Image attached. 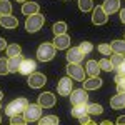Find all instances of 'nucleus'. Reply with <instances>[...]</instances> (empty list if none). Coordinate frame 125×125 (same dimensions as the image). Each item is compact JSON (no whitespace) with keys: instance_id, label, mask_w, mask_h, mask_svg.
Masks as SVG:
<instances>
[{"instance_id":"1","label":"nucleus","mask_w":125,"mask_h":125,"mask_svg":"<svg viewBox=\"0 0 125 125\" xmlns=\"http://www.w3.org/2000/svg\"><path fill=\"white\" fill-rule=\"evenodd\" d=\"M27 107H29V100L25 97H19V98H15L13 102H10L9 105L5 107V114L9 117L19 115V114H23L27 110Z\"/></svg>"},{"instance_id":"2","label":"nucleus","mask_w":125,"mask_h":125,"mask_svg":"<svg viewBox=\"0 0 125 125\" xmlns=\"http://www.w3.org/2000/svg\"><path fill=\"white\" fill-rule=\"evenodd\" d=\"M55 52H57V48L53 45V42H43L37 48V58L40 62H50L55 57Z\"/></svg>"},{"instance_id":"3","label":"nucleus","mask_w":125,"mask_h":125,"mask_svg":"<svg viewBox=\"0 0 125 125\" xmlns=\"http://www.w3.org/2000/svg\"><path fill=\"white\" fill-rule=\"evenodd\" d=\"M43 23H45V17L40 12L33 13V15H29V19L25 20V30L29 33H35V32H39L43 27Z\"/></svg>"},{"instance_id":"4","label":"nucleus","mask_w":125,"mask_h":125,"mask_svg":"<svg viewBox=\"0 0 125 125\" xmlns=\"http://www.w3.org/2000/svg\"><path fill=\"white\" fill-rule=\"evenodd\" d=\"M65 72H67L68 77H72V80H77V82H83V80H85V73L87 72L82 68L80 63H70V62H68Z\"/></svg>"},{"instance_id":"5","label":"nucleus","mask_w":125,"mask_h":125,"mask_svg":"<svg viewBox=\"0 0 125 125\" xmlns=\"http://www.w3.org/2000/svg\"><path fill=\"white\" fill-rule=\"evenodd\" d=\"M23 117L27 122H35L42 117V105L40 104H29L27 110L23 112Z\"/></svg>"},{"instance_id":"6","label":"nucleus","mask_w":125,"mask_h":125,"mask_svg":"<svg viewBox=\"0 0 125 125\" xmlns=\"http://www.w3.org/2000/svg\"><path fill=\"white\" fill-rule=\"evenodd\" d=\"M45 82H47V77L40 72H32L27 78V83H29L30 88H42L45 85Z\"/></svg>"},{"instance_id":"7","label":"nucleus","mask_w":125,"mask_h":125,"mask_svg":"<svg viewBox=\"0 0 125 125\" xmlns=\"http://www.w3.org/2000/svg\"><path fill=\"white\" fill-rule=\"evenodd\" d=\"M68 97H70L72 105H78V104H87V102H88L87 88H75V90H72V94Z\"/></svg>"},{"instance_id":"8","label":"nucleus","mask_w":125,"mask_h":125,"mask_svg":"<svg viewBox=\"0 0 125 125\" xmlns=\"http://www.w3.org/2000/svg\"><path fill=\"white\" fill-rule=\"evenodd\" d=\"M107 12L104 10V7L102 5H98V7H94V10H92V23L94 25H105L107 23Z\"/></svg>"},{"instance_id":"9","label":"nucleus","mask_w":125,"mask_h":125,"mask_svg":"<svg viewBox=\"0 0 125 125\" xmlns=\"http://www.w3.org/2000/svg\"><path fill=\"white\" fill-rule=\"evenodd\" d=\"M72 85H73V83H72V77H68V75H67V77L60 78V80H58V85H57L58 94L63 95V97H68L70 94H72V90H73Z\"/></svg>"},{"instance_id":"10","label":"nucleus","mask_w":125,"mask_h":125,"mask_svg":"<svg viewBox=\"0 0 125 125\" xmlns=\"http://www.w3.org/2000/svg\"><path fill=\"white\" fill-rule=\"evenodd\" d=\"M83 58H85V53L80 50V47L67 48V62H70V63H80Z\"/></svg>"},{"instance_id":"11","label":"nucleus","mask_w":125,"mask_h":125,"mask_svg":"<svg viewBox=\"0 0 125 125\" xmlns=\"http://www.w3.org/2000/svg\"><path fill=\"white\" fill-rule=\"evenodd\" d=\"M55 102H57V98L52 92H43L39 95V104L42 105V108H52L55 105Z\"/></svg>"},{"instance_id":"12","label":"nucleus","mask_w":125,"mask_h":125,"mask_svg":"<svg viewBox=\"0 0 125 125\" xmlns=\"http://www.w3.org/2000/svg\"><path fill=\"white\" fill-rule=\"evenodd\" d=\"M0 25L3 29H17L19 27V19L13 17L12 13H9V15H0Z\"/></svg>"},{"instance_id":"13","label":"nucleus","mask_w":125,"mask_h":125,"mask_svg":"<svg viewBox=\"0 0 125 125\" xmlns=\"http://www.w3.org/2000/svg\"><path fill=\"white\" fill-rule=\"evenodd\" d=\"M53 45L57 50H67L68 45H70V37L67 33H60V35H55L53 39Z\"/></svg>"},{"instance_id":"14","label":"nucleus","mask_w":125,"mask_h":125,"mask_svg":"<svg viewBox=\"0 0 125 125\" xmlns=\"http://www.w3.org/2000/svg\"><path fill=\"white\" fill-rule=\"evenodd\" d=\"M110 107L114 110H122L125 108V92H117V95L110 98Z\"/></svg>"},{"instance_id":"15","label":"nucleus","mask_w":125,"mask_h":125,"mask_svg":"<svg viewBox=\"0 0 125 125\" xmlns=\"http://www.w3.org/2000/svg\"><path fill=\"white\" fill-rule=\"evenodd\" d=\"M35 68H37V63H35L33 60L23 58V60H22V63H20V70H19V73H22V75H27V77H29L32 72H35Z\"/></svg>"},{"instance_id":"16","label":"nucleus","mask_w":125,"mask_h":125,"mask_svg":"<svg viewBox=\"0 0 125 125\" xmlns=\"http://www.w3.org/2000/svg\"><path fill=\"white\" fill-rule=\"evenodd\" d=\"M102 7L107 12V15H112L115 12H120V0H104Z\"/></svg>"},{"instance_id":"17","label":"nucleus","mask_w":125,"mask_h":125,"mask_svg":"<svg viewBox=\"0 0 125 125\" xmlns=\"http://www.w3.org/2000/svg\"><path fill=\"white\" fill-rule=\"evenodd\" d=\"M40 12V5L39 3H35V2H23V5H22V13L23 15H33V13H39Z\"/></svg>"},{"instance_id":"18","label":"nucleus","mask_w":125,"mask_h":125,"mask_svg":"<svg viewBox=\"0 0 125 125\" xmlns=\"http://www.w3.org/2000/svg\"><path fill=\"white\" fill-rule=\"evenodd\" d=\"M102 78L98 77H90V78H87L85 82H83V88H87V90H97V88H100L102 87Z\"/></svg>"},{"instance_id":"19","label":"nucleus","mask_w":125,"mask_h":125,"mask_svg":"<svg viewBox=\"0 0 125 125\" xmlns=\"http://www.w3.org/2000/svg\"><path fill=\"white\" fill-rule=\"evenodd\" d=\"M22 60H23V57H22V55H17V57H9V70H10V73H19Z\"/></svg>"},{"instance_id":"20","label":"nucleus","mask_w":125,"mask_h":125,"mask_svg":"<svg viewBox=\"0 0 125 125\" xmlns=\"http://www.w3.org/2000/svg\"><path fill=\"white\" fill-rule=\"evenodd\" d=\"M72 117H75V118H80V117H83L88 114V110H87V104H78V105H73L72 108Z\"/></svg>"},{"instance_id":"21","label":"nucleus","mask_w":125,"mask_h":125,"mask_svg":"<svg viewBox=\"0 0 125 125\" xmlns=\"http://www.w3.org/2000/svg\"><path fill=\"white\" fill-rule=\"evenodd\" d=\"M98 72H100L98 62H95V60H88V62H87V73H88L90 77H97Z\"/></svg>"},{"instance_id":"22","label":"nucleus","mask_w":125,"mask_h":125,"mask_svg":"<svg viewBox=\"0 0 125 125\" xmlns=\"http://www.w3.org/2000/svg\"><path fill=\"white\" fill-rule=\"evenodd\" d=\"M110 47H112V52L125 55V39L124 40H114V42L110 43Z\"/></svg>"},{"instance_id":"23","label":"nucleus","mask_w":125,"mask_h":125,"mask_svg":"<svg viewBox=\"0 0 125 125\" xmlns=\"http://www.w3.org/2000/svg\"><path fill=\"white\" fill-rule=\"evenodd\" d=\"M7 57H17V55H22V47L19 43H10L7 45Z\"/></svg>"},{"instance_id":"24","label":"nucleus","mask_w":125,"mask_h":125,"mask_svg":"<svg viewBox=\"0 0 125 125\" xmlns=\"http://www.w3.org/2000/svg\"><path fill=\"white\" fill-rule=\"evenodd\" d=\"M87 110H88V115H100V114H104V107L100 104H87Z\"/></svg>"},{"instance_id":"25","label":"nucleus","mask_w":125,"mask_h":125,"mask_svg":"<svg viewBox=\"0 0 125 125\" xmlns=\"http://www.w3.org/2000/svg\"><path fill=\"white\" fill-rule=\"evenodd\" d=\"M52 32H53V35L67 33V23H65V22H55V23L52 25Z\"/></svg>"},{"instance_id":"26","label":"nucleus","mask_w":125,"mask_h":125,"mask_svg":"<svg viewBox=\"0 0 125 125\" xmlns=\"http://www.w3.org/2000/svg\"><path fill=\"white\" fill-rule=\"evenodd\" d=\"M78 9L80 12H90V10H94V0H78Z\"/></svg>"},{"instance_id":"27","label":"nucleus","mask_w":125,"mask_h":125,"mask_svg":"<svg viewBox=\"0 0 125 125\" xmlns=\"http://www.w3.org/2000/svg\"><path fill=\"white\" fill-rule=\"evenodd\" d=\"M40 125H57L58 124V117L55 115H47V117H40L39 118Z\"/></svg>"},{"instance_id":"28","label":"nucleus","mask_w":125,"mask_h":125,"mask_svg":"<svg viewBox=\"0 0 125 125\" xmlns=\"http://www.w3.org/2000/svg\"><path fill=\"white\" fill-rule=\"evenodd\" d=\"M110 62H112V67L117 68L122 62H125V55H122V53H115V52H114V53L110 55Z\"/></svg>"},{"instance_id":"29","label":"nucleus","mask_w":125,"mask_h":125,"mask_svg":"<svg viewBox=\"0 0 125 125\" xmlns=\"http://www.w3.org/2000/svg\"><path fill=\"white\" fill-rule=\"evenodd\" d=\"M12 13V3L9 0H0V15H9Z\"/></svg>"},{"instance_id":"30","label":"nucleus","mask_w":125,"mask_h":125,"mask_svg":"<svg viewBox=\"0 0 125 125\" xmlns=\"http://www.w3.org/2000/svg\"><path fill=\"white\" fill-rule=\"evenodd\" d=\"M98 52L104 55V57H110L114 52H112V47H110V43H100L98 45Z\"/></svg>"},{"instance_id":"31","label":"nucleus","mask_w":125,"mask_h":125,"mask_svg":"<svg viewBox=\"0 0 125 125\" xmlns=\"http://www.w3.org/2000/svg\"><path fill=\"white\" fill-rule=\"evenodd\" d=\"M98 65H100V70H104V72H112V70H114L110 58H102V60L98 62Z\"/></svg>"},{"instance_id":"32","label":"nucleus","mask_w":125,"mask_h":125,"mask_svg":"<svg viewBox=\"0 0 125 125\" xmlns=\"http://www.w3.org/2000/svg\"><path fill=\"white\" fill-rule=\"evenodd\" d=\"M7 73H10V70H9V58L0 57V75H7Z\"/></svg>"},{"instance_id":"33","label":"nucleus","mask_w":125,"mask_h":125,"mask_svg":"<svg viewBox=\"0 0 125 125\" xmlns=\"http://www.w3.org/2000/svg\"><path fill=\"white\" fill-rule=\"evenodd\" d=\"M25 122H27V120H25L23 114H19V115H12V117H10V124H12V125H23Z\"/></svg>"},{"instance_id":"34","label":"nucleus","mask_w":125,"mask_h":125,"mask_svg":"<svg viewBox=\"0 0 125 125\" xmlns=\"http://www.w3.org/2000/svg\"><path fill=\"white\" fill-rule=\"evenodd\" d=\"M78 47H80V50H82V52H83L85 55H87V53H90V52L94 50V45H92L90 42H82V43H80Z\"/></svg>"},{"instance_id":"35","label":"nucleus","mask_w":125,"mask_h":125,"mask_svg":"<svg viewBox=\"0 0 125 125\" xmlns=\"http://www.w3.org/2000/svg\"><path fill=\"white\" fill-rule=\"evenodd\" d=\"M78 122H80L82 125H87V124H90V125H95L94 122H92V118L88 117V114H87V115H83V117H80V118H78Z\"/></svg>"},{"instance_id":"36","label":"nucleus","mask_w":125,"mask_h":125,"mask_svg":"<svg viewBox=\"0 0 125 125\" xmlns=\"http://www.w3.org/2000/svg\"><path fill=\"white\" fill-rule=\"evenodd\" d=\"M114 70H115L117 73H120V75H125V62H122V63H120L117 68H114Z\"/></svg>"},{"instance_id":"37","label":"nucleus","mask_w":125,"mask_h":125,"mask_svg":"<svg viewBox=\"0 0 125 125\" xmlns=\"http://www.w3.org/2000/svg\"><path fill=\"white\" fill-rule=\"evenodd\" d=\"M5 48H7V42H5V39H2V37H0V52H2V50H5Z\"/></svg>"},{"instance_id":"38","label":"nucleus","mask_w":125,"mask_h":125,"mask_svg":"<svg viewBox=\"0 0 125 125\" xmlns=\"http://www.w3.org/2000/svg\"><path fill=\"white\" fill-rule=\"evenodd\" d=\"M117 124H118V125H125V115L118 117V118H117Z\"/></svg>"},{"instance_id":"39","label":"nucleus","mask_w":125,"mask_h":125,"mask_svg":"<svg viewBox=\"0 0 125 125\" xmlns=\"http://www.w3.org/2000/svg\"><path fill=\"white\" fill-rule=\"evenodd\" d=\"M120 20L122 23H125V9H120Z\"/></svg>"},{"instance_id":"40","label":"nucleus","mask_w":125,"mask_h":125,"mask_svg":"<svg viewBox=\"0 0 125 125\" xmlns=\"http://www.w3.org/2000/svg\"><path fill=\"white\" fill-rule=\"evenodd\" d=\"M117 92H125V85H122V83H117Z\"/></svg>"},{"instance_id":"41","label":"nucleus","mask_w":125,"mask_h":125,"mask_svg":"<svg viewBox=\"0 0 125 125\" xmlns=\"http://www.w3.org/2000/svg\"><path fill=\"white\" fill-rule=\"evenodd\" d=\"M120 83H122V85H125V77L122 78V82H120Z\"/></svg>"},{"instance_id":"42","label":"nucleus","mask_w":125,"mask_h":125,"mask_svg":"<svg viewBox=\"0 0 125 125\" xmlns=\"http://www.w3.org/2000/svg\"><path fill=\"white\" fill-rule=\"evenodd\" d=\"M17 2H22V3H23V2H27V0H17Z\"/></svg>"},{"instance_id":"43","label":"nucleus","mask_w":125,"mask_h":125,"mask_svg":"<svg viewBox=\"0 0 125 125\" xmlns=\"http://www.w3.org/2000/svg\"><path fill=\"white\" fill-rule=\"evenodd\" d=\"M2 97H3V94H2V90H0V98H2Z\"/></svg>"},{"instance_id":"44","label":"nucleus","mask_w":125,"mask_h":125,"mask_svg":"<svg viewBox=\"0 0 125 125\" xmlns=\"http://www.w3.org/2000/svg\"><path fill=\"white\" fill-rule=\"evenodd\" d=\"M0 122H2V115H0Z\"/></svg>"},{"instance_id":"45","label":"nucleus","mask_w":125,"mask_h":125,"mask_svg":"<svg viewBox=\"0 0 125 125\" xmlns=\"http://www.w3.org/2000/svg\"><path fill=\"white\" fill-rule=\"evenodd\" d=\"M0 108H2V104H0Z\"/></svg>"},{"instance_id":"46","label":"nucleus","mask_w":125,"mask_h":125,"mask_svg":"<svg viewBox=\"0 0 125 125\" xmlns=\"http://www.w3.org/2000/svg\"><path fill=\"white\" fill-rule=\"evenodd\" d=\"M65 2H67V0H65Z\"/></svg>"}]
</instances>
